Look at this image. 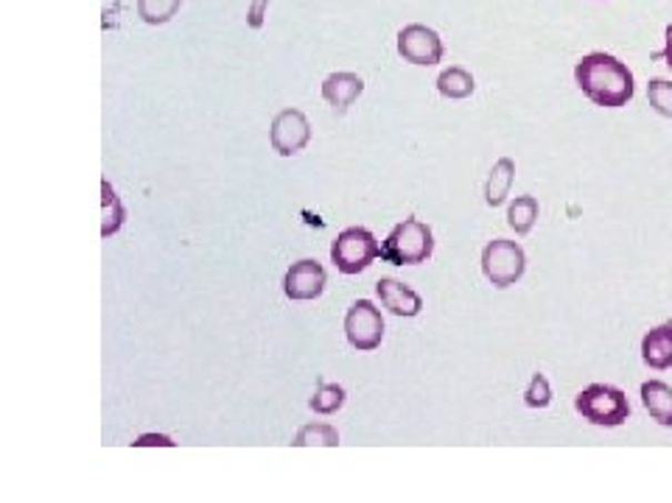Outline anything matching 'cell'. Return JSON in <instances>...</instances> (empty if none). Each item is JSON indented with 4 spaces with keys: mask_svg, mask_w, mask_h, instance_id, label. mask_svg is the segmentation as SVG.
Masks as SVG:
<instances>
[{
    "mask_svg": "<svg viewBox=\"0 0 672 503\" xmlns=\"http://www.w3.org/2000/svg\"><path fill=\"white\" fill-rule=\"evenodd\" d=\"M574 81L583 90L585 99L605 110H620L636 93L633 84V73L628 70L625 62L605 51L585 53L578 64H574Z\"/></svg>",
    "mask_w": 672,
    "mask_h": 503,
    "instance_id": "6da1fadb",
    "label": "cell"
},
{
    "mask_svg": "<svg viewBox=\"0 0 672 503\" xmlns=\"http://www.w3.org/2000/svg\"><path fill=\"white\" fill-rule=\"evenodd\" d=\"M434 255V232L421 219L410 215L401 224L392 227L387 241L381 243V261L392 266H418Z\"/></svg>",
    "mask_w": 672,
    "mask_h": 503,
    "instance_id": "7a4b0ae2",
    "label": "cell"
},
{
    "mask_svg": "<svg viewBox=\"0 0 672 503\" xmlns=\"http://www.w3.org/2000/svg\"><path fill=\"white\" fill-rule=\"evenodd\" d=\"M574 409H578V414H583V420H589L591 425H600V429H620L631 416L628 394L622 389L609 386V383L585 386L574 398Z\"/></svg>",
    "mask_w": 672,
    "mask_h": 503,
    "instance_id": "3957f363",
    "label": "cell"
},
{
    "mask_svg": "<svg viewBox=\"0 0 672 503\" xmlns=\"http://www.w3.org/2000/svg\"><path fill=\"white\" fill-rule=\"evenodd\" d=\"M375 258H381V247L375 235L364 227H348L331 243V263L342 274H359L373 266Z\"/></svg>",
    "mask_w": 672,
    "mask_h": 503,
    "instance_id": "277c9868",
    "label": "cell"
},
{
    "mask_svg": "<svg viewBox=\"0 0 672 503\" xmlns=\"http://www.w3.org/2000/svg\"><path fill=\"white\" fill-rule=\"evenodd\" d=\"M526 272V255L524 249L508 238H497L482 249V274L488 283L497 289H510L519 283Z\"/></svg>",
    "mask_w": 672,
    "mask_h": 503,
    "instance_id": "5b68a950",
    "label": "cell"
},
{
    "mask_svg": "<svg viewBox=\"0 0 672 503\" xmlns=\"http://www.w3.org/2000/svg\"><path fill=\"white\" fill-rule=\"evenodd\" d=\"M345 339L359 353H373L384 342V316L370 300H357L345 313Z\"/></svg>",
    "mask_w": 672,
    "mask_h": 503,
    "instance_id": "8992f818",
    "label": "cell"
},
{
    "mask_svg": "<svg viewBox=\"0 0 672 503\" xmlns=\"http://www.w3.org/2000/svg\"><path fill=\"white\" fill-rule=\"evenodd\" d=\"M311 140V123L300 110H281L269 127V143L281 157L300 154Z\"/></svg>",
    "mask_w": 672,
    "mask_h": 503,
    "instance_id": "52a82bcc",
    "label": "cell"
},
{
    "mask_svg": "<svg viewBox=\"0 0 672 503\" xmlns=\"http://www.w3.org/2000/svg\"><path fill=\"white\" fill-rule=\"evenodd\" d=\"M398 53L403 57V62L432 68V64H438L443 59V40L429 26L412 23L398 31Z\"/></svg>",
    "mask_w": 672,
    "mask_h": 503,
    "instance_id": "ba28073f",
    "label": "cell"
},
{
    "mask_svg": "<svg viewBox=\"0 0 672 503\" xmlns=\"http://www.w3.org/2000/svg\"><path fill=\"white\" fill-rule=\"evenodd\" d=\"M325 283L328 274L322 269V263L305 258V261L292 263V269L287 272V278H283V294L292 302H309L317 300L325 291Z\"/></svg>",
    "mask_w": 672,
    "mask_h": 503,
    "instance_id": "9c48e42d",
    "label": "cell"
},
{
    "mask_svg": "<svg viewBox=\"0 0 672 503\" xmlns=\"http://www.w3.org/2000/svg\"><path fill=\"white\" fill-rule=\"evenodd\" d=\"M375 294H379L381 305H384L392 316L415 319L418 313L423 311L421 294H418L415 289H410L407 283H401V280L381 278L379 283H375Z\"/></svg>",
    "mask_w": 672,
    "mask_h": 503,
    "instance_id": "30bf717a",
    "label": "cell"
},
{
    "mask_svg": "<svg viewBox=\"0 0 672 503\" xmlns=\"http://www.w3.org/2000/svg\"><path fill=\"white\" fill-rule=\"evenodd\" d=\"M364 93V81L357 73H331L322 81V99L333 107L337 115L348 112V107Z\"/></svg>",
    "mask_w": 672,
    "mask_h": 503,
    "instance_id": "8fae6325",
    "label": "cell"
},
{
    "mask_svg": "<svg viewBox=\"0 0 672 503\" xmlns=\"http://www.w3.org/2000/svg\"><path fill=\"white\" fill-rule=\"evenodd\" d=\"M642 361L650 370H670L672 366V324L653 328L642 339Z\"/></svg>",
    "mask_w": 672,
    "mask_h": 503,
    "instance_id": "7c38bea8",
    "label": "cell"
},
{
    "mask_svg": "<svg viewBox=\"0 0 672 503\" xmlns=\"http://www.w3.org/2000/svg\"><path fill=\"white\" fill-rule=\"evenodd\" d=\"M642 403L655 423L672 429V386L664 381L642 383Z\"/></svg>",
    "mask_w": 672,
    "mask_h": 503,
    "instance_id": "4fadbf2b",
    "label": "cell"
},
{
    "mask_svg": "<svg viewBox=\"0 0 672 503\" xmlns=\"http://www.w3.org/2000/svg\"><path fill=\"white\" fill-rule=\"evenodd\" d=\"M513 180H515V162L510 160V157H502V160L491 168V177H488L485 182V202L491 204V208L504 204Z\"/></svg>",
    "mask_w": 672,
    "mask_h": 503,
    "instance_id": "5bb4252c",
    "label": "cell"
},
{
    "mask_svg": "<svg viewBox=\"0 0 672 503\" xmlns=\"http://www.w3.org/2000/svg\"><path fill=\"white\" fill-rule=\"evenodd\" d=\"M477 81L465 68H449L438 76V93L449 101H462L474 95Z\"/></svg>",
    "mask_w": 672,
    "mask_h": 503,
    "instance_id": "9a60e30c",
    "label": "cell"
},
{
    "mask_svg": "<svg viewBox=\"0 0 672 503\" xmlns=\"http://www.w3.org/2000/svg\"><path fill=\"white\" fill-rule=\"evenodd\" d=\"M101 235L110 238L116 235L118 230L123 227V221H127V210H123L121 199H118V193L112 191L110 182H101Z\"/></svg>",
    "mask_w": 672,
    "mask_h": 503,
    "instance_id": "2e32d148",
    "label": "cell"
},
{
    "mask_svg": "<svg viewBox=\"0 0 672 503\" xmlns=\"http://www.w3.org/2000/svg\"><path fill=\"white\" fill-rule=\"evenodd\" d=\"M538 221V199L535 197H519L508 210V224L515 230V235H526Z\"/></svg>",
    "mask_w": 672,
    "mask_h": 503,
    "instance_id": "e0dca14e",
    "label": "cell"
},
{
    "mask_svg": "<svg viewBox=\"0 0 672 503\" xmlns=\"http://www.w3.org/2000/svg\"><path fill=\"white\" fill-rule=\"evenodd\" d=\"M182 0H138V18L147 26H163L180 12Z\"/></svg>",
    "mask_w": 672,
    "mask_h": 503,
    "instance_id": "ac0fdd59",
    "label": "cell"
},
{
    "mask_svg": "<svg viewBox=\"0 0 672 503\" xmlns=\"http://www.w3.org/2000/svg\"><path fill=\"white\" fill-rule=\"evenodd\" d=\"M292 445L294 447H311V445L337 447L340 445V434H337V429L328 423H311V425H303V429L298 431V436H294Z\"/></svg>",
    "mask_w": 672,
    "mask_h": 503,
    "instance_id": "d6986e66",
    "label": "cell"
},
{
    "mask_svg": "<svg viewBox=\"0 0 672 503\" xmlns=\"http://www.w3.org/2000/svg\"><path fill=\"white\" fill-rule=\"evenodd\" d=\"M345 389L340 383H320V389L314 392V398L309 400V409L317 414H337V411L345 405Z\"/></svg>",
    "mask_w": 672,
    "mask_h": 503,
    "instance_id": "ffe728a7",
    "label": "cell"
},
{
    "mask_svg": "<svg viewBox=\"0 0 672 503\" xmlns=\"http://www.w3.org/2000/svg\"><path fill=\"white\" fill-rule=\"evenodd\" d=\"M648 101L659 115L672 118V81L653 79L648 84Z\"/></svg>",
    "mask_w": 672,
    "mask_h": 503,
    "instance_id": "44dd1931",
    "label": "cell"
},
{
    "mask_svg": "<svg viewBox=\"0 0 672 503\" xmlns=\"http://www.w3.org/2000/svg\"><path fill=\"white\" fill-rule=\"evenodd\" d=\"M524 403L526 409H546V405L552 403V386L550 381H546V375H541V372L532 375L530 386H526L524 392Z\"/></svg>",
    "mask_w": 672,
    "mask_h": 503,
    "instance_id": "7402d4cb",
    "label": "cell"
},
{
    "mask_svg": "<svg viewBox=\"0 0 672 503\" xmlns=\"http://www.w3.org/2000/svg\"><path fill=\"white\" fill-rule=\"evenodd\" d=\"M267 9H269V0H250V9H247V26L250 29H261L263 18H267Z\"/></svg>",
    "mask_w": 672,
    "mask_h": 503,
    "instance_id": "603a6c76",
    "label": "cell"
},
{
    "mask_svg": "<svg viewBox=\"0 0 672 503\" xmlns=\"http://www.w3.org/2000/svg\"><path fill=\"white\" fill-rule=\"evenodd\" d=\"M132 445H134V447H147V445L174 447V442H171V436H166V434H143V436H138V440H134Z\"/></svg>",
    "mask_w": 672,
    "mask_h": 503,
    "instance_id": "cb8c5ba5",
    "label": "cell"
},
{
    "mask_svg": "<svg viewBox=\"0 0 672 503\" xmlns=\"http://www.w3.org/2000/svg\"><path fill=\"white\" fill-rule=\"evenodd\" d=\"M655 57H659V59H664V62H666V68L672 70V23L666 26V29H664V51H661V53H655Z\"/></svg>",
    "mask_w": 672,
    "mask_h": 503,
    "instance_id": "d4e9b609",
    "label": "cell"
},
{
    "mask_svg": "<svg viewBox=\"0 0 672 503\" xmlns=\"http://www.w3.org/2000/svg\"><path fill=\"white\" fill-rule=\"evenodd\" d=\"M670 324H672V322H670Z\"/></svg>",
    "mask_w": 672,
    "mask_h": 503,
    "instance_id": "484cf974",
    "label": "cell"
}]
</instances>
